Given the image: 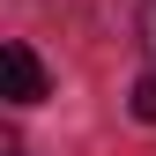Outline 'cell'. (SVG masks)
I'll list each match as a JSON object with an SVG mask.
<instances>
[{"label":"cell","instance_id":"cell-1","mask_svg":"<svg viewBox=\"0 0 156 156\" xmlns=\"http://www.w3.org/2000/svg\"><path fill=\"white\" fill-rule=\"evenodd\" d=\"M0 74H8V104H37V97H45V67H37V52L23 37L0 45Z\"/></svg>","mask_w":156,"mask_h":156},{"label":"cell","instance_id":"cell-2","mask_svg":"<svg viewBox=\"0 0 156 156\" xmlns=\"http://www.w3.org/2000/svg\"><path fill=\"white\" fill-rule=\"evenodd\" d=\"M126 104H134V119H141V126H156V67L134 82V97H126Z\"/></svg>","mask_w":156,"mask_h":156},{"label":"cell","instance_id":"cell-3","mask_svg":"<svg viewBox=\"0 0 156 156\" xmlns=\"http://www.w3.org/2000/svg\"><path fill=\"white\" fill-rule=\"evenodd\" d=\"M141 52L156 60V0H141Z\"/></svg>","mask_w":156,"mask_h":156}]
</instances>
